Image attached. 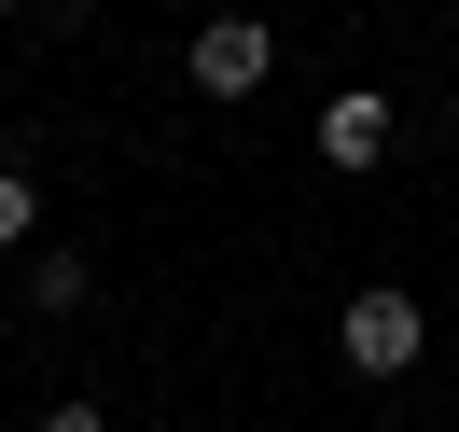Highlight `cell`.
<instances>
[{"label": "cell", "mask_w": 459, "mask_h": 432, "mask_svg": "<svg viewBox=\"0 0 459 432\" xmlns=\"http://www.w3.org/2000/svg\"><path fill=\"white\" fill-rule=\"evenodd\" d=\"M181 70H195V98H264L279 84V29H264V14H209V29L181 42Z\"/></svg>", "instance_id": "2"}, {"label": "cell", "mask_w": 459, "mask_h": 432, "mask_svg": "<svg viewBox=\"0 0 459 432\" xmlns=\"http://www.w3.org/2000/svg\"><path fill=\"white\" fill-rule=\"evenodd\" d=\"M307 140H320V168H334V181L390 168V98H376V84H334V98H320V126H307Z\"/></svg>", "instance_id": "3"}, {"label": "cell", "mask_w": 459, "mask_h": 432, "mask_svg": "<svg viewBox=\"0 0 459 432\" xmlns=\"http://www.w3.org/2000/svg\"><path fill=\"white\" fill-rule=\"evenodd\" d=\"M14 265H29V307H42V321H84V307H98V265L70 251V237H42V251H14Z\"/></svg>", "instance_id": "4"}, {"label": "cell", "mask_w": 459, "mask_h": 432, "mask_svg": "<svg viewBox=\"0 0 459 432\" xmlns=\"http://www.w3.org/2000/svg\"><path fill=\"white\" fill-rule=\"evenodd\" d=\"M334 363H348V376H418V363H431V307H418L403 279H362V293L334 307Z\"/></svg>", "instance_id": "1"}, {"label": "cell", "mask_w": 459, "mask_h": 432, "mask_svg": "<svg viewBox=\"0 0 459 432\" xmlns=\"http://www.w3.org/2000/svg\"><path fill=\"white\" fill-rule=\"evenodd\" d=\"M14 251H42V181L29 168H0V265H14Z\"/></svg>", "instance_id": "5"}, {"label": "cell", "mask_w": 459, "mask_h": 432, "mask_svg": "<svg viewBox=\"0 0 459 432\" xmlns=\"http://www.w3.org/2000/svg\"><path fill=\"white\" fill-rule=\"evenodd\" d=\"M0 14H14V0H0Z\"/></svg>", "instance_id": "8"}, {"label": "cell", "mask_w": 459, "mask_h": 432, "mask_svg": "<svg viewBox=\"0 0 459 432\" xmlns=\"http://www.w3.org/2000/svg\"><path fill=\"white\" fill-rule=\"evenodd\" d=\"M42 432H112V404H84V391H70V404H42Z\"/></svg>", "instance_id": "6"}, {"label": "cell", "mask_w": 459, "mask_h": 432, "mask_svg": "<svg viewBox=\"0 0 459 432\" xmlns=\"http://www.w3.org/2000/svg\"><path fill=\"white\" fill-rule=\"evenodd\" d=\"M446 84H459V42H446Z\"/></svg>", "instance_id": "7"}]
</instances>
